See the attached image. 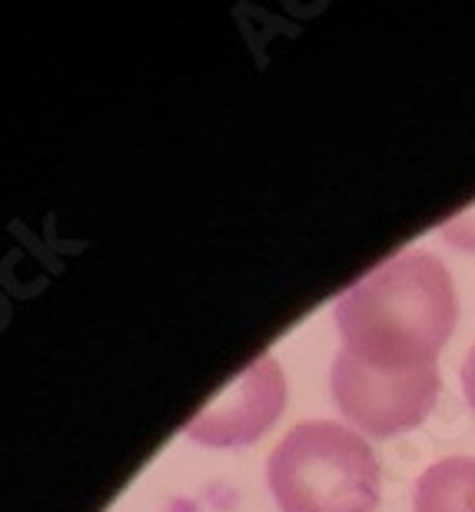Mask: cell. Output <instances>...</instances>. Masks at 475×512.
<instances>
[{
    "mask_svg": "<svg viewBox=\"0 0 475 512\" xmlns=\"http://www.w3.org/2000/svg\"><path fill=\"white\" fill-rule=\"evenodd\" d=\"M343 350L376 370H426L456 330V286L439 256L406 250L336 300Z\"/></svg>",
    "mask_w": 475,
    "mask_h": 512,
    "instance_id": "1",
    "label": "cell"
},
{
    "mask_svg": "<svg viewBox=\"0 0 475 512\" xmlns=\"http://www.w3.org/2000/svg\"><path fill=\"white\" fill-rule=\"evenodd\" d=\"M266 483L283 512H376L379 463L353 429L313 419L276 443Z\"/></svg>",
    "mask_w": 475,
    "mask_h": 512,
    "instance_id": "2",
    "label": "cell"
},
{
    "mask_svg": "<svg viewBox=\"0 0 475 512\" xmlns=\"http://www.w3.org/2000/svg\"><path fill=\"white\" fill-rule=\"evenodd\" d=\"M333 399L349 423L363 433L386 439L416 429L439 396V370H376L339 350L329 373Z\"/></svg>",
    "mask_w": 475,
    "mask_h": 512,
    "instance_id": "3",
    "label": "cell"
},
{
    "mask_svg": "<svg viewBox=\"0 0 475 512\" xmlns=\"http://www.w3.org/2000/svg\"><path fill=\"white\" fill-rule=\"evenodd\" d=\"M286 406V380L270 353L256 356L236 380L226 383L187 423L193 443L233 449L256 443Z\"/></svg>",
    "mask_w": 475,
    "mask_h": 512,
    "instance_id": "4",
    "label": "cell"
},
{
    "mask_svg": "<svg viewBox=\"0 0 475 512\" xmlns=\"http://www.w3.org/2000/svg\"><path fill=\"white\" fill-rule=\"evenodd\" d=\"M412 512H475V459L449 456L416 479Z\"/></svg>",
    "mask_w": 475,
    "mask_h": 512,
    "instance_id": "5",
    "label": "cell"
},
{
    "mask_svg": "<svg viewBox=\"0 0 475 512\" xmlns=\"http://www.w3.org/2000/svg\"><path fill=\"white\" fill-rule=\"evenodd\" d=\"M439 237H442V240H449L452 247L475 253V207L456 213V217H452L449 223H442V227H439Z\"/></svg>",
    "mask_w": 475,
    "mask_h": 512,
    "instance_id": "6",
    "label": "cell"
},
{
    "mask_svg": "<svg viewBox=\"0 0 475 512\" xmlns=\"http://www.w3.org/2000/svg\"><path fill=\"white\" fill-rule=\"evenodd\" d=\"M462 393H466L469 406L475 409V346L469 350L466 360H462Z\"/></svg>",
    "mask_w": 475,
    "mask_h": 512,
    "instance_id": "7",
    "label": "cell"
}]
</instances>
